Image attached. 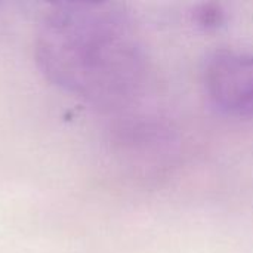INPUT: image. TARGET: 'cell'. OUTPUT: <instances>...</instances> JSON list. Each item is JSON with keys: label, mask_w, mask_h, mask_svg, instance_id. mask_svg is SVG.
I'll use <instances>...</instances> for the list:
<instances>
[{"label": "cell", "mask_w": 253, "mask_h": 253, "mask_svg": "<svg viewBox=\"0 0 253 253\" xmlns=\"http://www.w3.org/2000/svg\"><path fill=\"white\" fill-rule=\"evenodd\" d=\"M209 99L221 111L253 119V52L221 50L213 53L203 70Z\"/></svg>", "instance_id": "7a4b0ae2"}, {"label": "cell", "mask_w": 253, "mask_h": 253, "mask_svg": "<svg viewBox=\"0 0 253 253\" xmlns=\"http://www.w3.org/2000/svg\"><path fill=\"white\" fill-rule=\"evenodd\" d=\"M36 59L44 77L105 113L129 107L147 79V53L129 12L117 3H58L42 16Z\"/></svg>", "instance_id": "6da1fadb"}]
</instances>
